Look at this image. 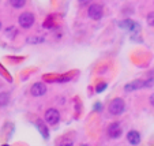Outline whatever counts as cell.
Returning a JSON list of instances; mask_svg holds the SVG:
<instances>
[{"label":"cell","instance_id":"6da1fadb","mask_svg":"<svg viewBox=\"0 0 154 146\" xmlns=\"http://www.w3.org/2000/svg\"><path fill=\"white\" fill-rule=\"evenodd\" d=\"M124 109H125V102L123 101L122 98H115V100H112V102L109 104V113L115 115V116L122 115L123 112H124Z\"/></svg>","mask_w":154,"mask_h":146},{"label":"cell","instance_id":"7a4b0ae2","mask_svg":"<svg viewBox=\"0 0 154 146\" xmlns=\"http://www.w3.org/2000/svg\"><path fill=\"white\" fill-rule=\"evenodd\" d=\"M45 122L52 124V126L57 124L60 122V113H59L57 109H55V108L47 109V112H45Z\"/></svg>","mask_w":154,"mask_h":146},{"label":"cell","instance_id":"3957f363","mask_svg":"<svg viewBox=\"0 0 154 146\" xmlns=\"http://www.w3.org/2000/svg\"><path fill=\"white\" fill-rule=\"evenodd\" d=\"M18 22H19V25L22 27H25V29H29V27L32 26L33 23H34V15L30 14V12H23L22 15H19V18H18Z\"/></svg>","mask_w":154,"mask_h":146},{"label":"cell","instance_id":"277c9868","mask_svg":"<svg viewBox=\"0 0 154 146\" xmlns=\"http://www.w3.org/2000/svg\"><path fill=\"white\" fill-rule=\"evenodd\" d=\"M102 14H104V8H102L101 4H91L89 7V17L94 20H98L102 18Z\"/></svg>","mask_w":154,"mask_h":146},{"label":"cell","instance_id":"5b68a950","mask_svg":"<svg viewBox=\"0 0 154 146\" xmlns=\"http://www.w3.org/2000/svg\"><path fill=\"white\" fill-rule=\"evenodd\" d=\"M123 134V129L122 126H120L119 123H112L111 126L108 127V135L111 138H113V139H117V138H120Z\"/></svg>","mask_w":154,"mask_h":146},{"label":"cell","instance_id":"8992f818","mask_svg":"<svg viewBox=\"0 0 154 146\" xmlns=\"http://www.w3.org/2000/svg\"><path fill=\"white\" fill-rule=\"evenodd\" d=\"M30 92H32V94L34 97H41L47 93V86L44 85V83H41V82H38V83H34V85L32 86Z\"/></svg>","mask_w":154,"mask_h":146},{"label":"cell","instance_id":"52a82bcc","mask_svg":"<svg viewBox=\"0 0 154 146\" xmlns=\"http://www.w3.org/2000/svg\"><path fill=\"white\" fill-rule=\"evenodd\" d=\"M119 26L123 27V29H125V30H128V32H134V30L139 29L137 22H134V20H131V19H125V20L119 22Z\"/></svg>","mask_w":154,"mask_h":146},{"label":"cell","instance_id":"ba28073f","mask_svg":"<svg viewBox=\"0 0 154 146\" xmlns=\"http://www.w3.org/2000/svg\"><path fill=\"white\" fill-rule=\"evenodd\" d=\"M140 88H146V81H140V79H138V81H132L131 83H128V85H125V92H134L137 90V89H140Z\"/></svg>","mask_w":154,"mask_h":146},{"label":"cell","instance_id":"9c48e42d","mask_svg":"<svg viewBox=\"0 0 154 146\" xmlns=\"http://www.w3.org/2000/svg\"><path fill=\"white\" fill-rule=\"evenodd\" d=\"M127 139L131 145H138L140 142V134L138 131H130L127 134Z\"/></svg>","mask_w":154,"mask_h":146},{"label":"cell","instance_id":"30bf717a","mask_svg":"<svg viewBox=\"0 0 154 146\" xmlns=\"http://www.w3.org/2000/svg\"><path fill=\"white\" fill-rule=\"evenodd\" d=\"M37 127L40 129V131H41V134H42L44 138H48V137H49V131H48L47 126H44L41 120H38V122H37Z\"/></svg>","mask_w":154,"mask_h":146},{"label":"cell","instance_id":"8fae6325","mask_svg":"<svg viewBox=\"0 0 154 146\" xmlns=\"http://www.w3.org/2000/svg\"><path fill=\"white\" fill-rule=\"evenodd\" d=\"M10 101V94L8 93H0V107H6Z\"/></svg>","mask_w":154,"mask_h":146},{"label":"cell","instance_id":"7c38bea8","mask_svg":"<svg viewBox=\"0 0 154 146\" xmlns=\"http://www.w3.org/2000/svg\"><path fill=\"white\" fill-rule=\"evenodd\" d=\"M10 3H11V6L14 8H22L25 6V3H26V0H10Z\"/></svg>","mask_w":154,"mask_h":146},{"label":"cell","instance_id":"4fadbf2b","mask_svg":"<svg viewBox=\"0 0 154 146\" xmlns=\"http://www.w3.org/2000/svg\"><path fill=\"white\" fill-rule=\"evenodd\" d=\"M147 23L150 25V26H154V12L147 15Z\"/></svg>","mask_w":154,"mask_h":146},{"label":"cell","instance_id":"5bb4252c","mask_svg":"<svg viewBox=\"0 0 154 146\" xmlns=\"http://www.w3.org/2000/svg\"><path fill=\"white\" fill-rule=\"evenodd\" d=\"M44 38H27V42L30 44H35V42H42Z\"/></svg>","mask_w":154,"mask_h":146},{"label":"cell","instance_id":"9a60e30c","mask_svg":"<svg viewBox=\"0 0 154 146\" xmlns=\"http://www.w3.org/2000/svg\"><path fill=\"white\" fill-rule=\"evenodd\" d=\"M106 89V83H101V85L97 86V93H101L102 90H105Z\"/></svg>","mask_w":154,"mask_h":146},{"label":"cell","instance_id":"2e32d148","mask_svg":"<svg viewBox=\"0 0 154 146\" xmlns=\"http://www.w3.org/2000/svg\"><path fill=\"white\" fill-rule=\"evenodd\" d=\"M10 33H11L12 36H15V33H17V32H15L14 29H7V34H10Z\"/></svg>","mask_w":154,"mask_h":146},{"label":"cell","instance_id":"e0dca14e","mask_svg":"<svg viewBox=\"0 0 154 146\" xmlns=\"http://www.w3.org/2000/svg\"><path fill=\"white\" fill-rule=\"evenodd\" d=\"M150 104H151V105L154 107V93H153V94H151V96H150Z\"/></svg>","mask_w":154,"mask_h":146},{"label":"cell","instance_id":"ac0fdd59","mask_svg":"<svg viewBox=\"0 0 154 146\" xmlns=\"http://www.w3.org/2000/svg\"><path fill=\"white\" fill-rule=\"evenodd\" d=\"M0 29H2V23H0Z\"/></svg>","mask_w":154,"mask_h":146}]
</instances>
